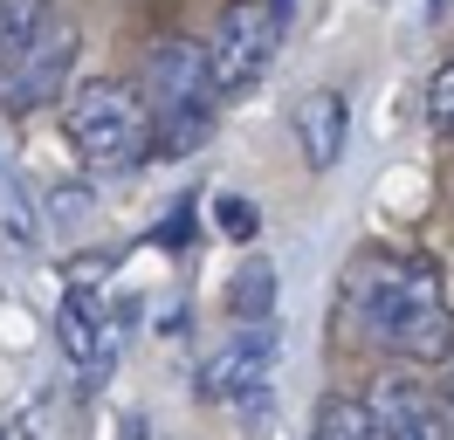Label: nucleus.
<instances>
[{
	"instance_id": "20e7f679",
	"label": "nucleus",
	"mask_w": 454,
	"mask_h": 440,
	"mask_svg": "<svg viewBox=\"0 0 454 440\" xmlns=\"http://www.w3.org/2000/svg\"><path fill=\"white\" fill-rule=\"evenodd\" d=\"M276 42H283V14L269 0H227L214 14V35H207V69H214V90L221 97H241L269 76L276 62Z\"/></svg>"
},
{
	"instance_id": "1a4fd4ad",
	"label": "nucleus",
	"mask_w": 454,
	"mask_h": 440,
	"mask_svg": "<svg viewBox=\"0 0 454 440\" xmlns=\"http://www.w3.org/2000/svg\"><path fill=\"white\" fill-rule=\"evenodd\" d=\"M296 145H303V165H317V172L338 165V152H344V97L338 90H317V97L296 104Z\"/></svg>"
},
{
	"instance_id": "ddd939ff",
	"label": "nucleus",
	"mask_w": 454,
	"mask_h": 440,
	"mask_svg": "<svg viewBox=\"0 0 454 440\" xmlns=\"http://www.w3.org/2000/svg\"><path fill=\"white\" fill-rule=\"evenodd\" d=\"M49 14H56V0H0V62L21 49Z\"/></svg>"
},
{
	"instance_id": "f257e3e1",
	"label": "nucleus",
	"mask_w": 454,
	"mask_h": 440,
	"mask_svg": "<svg viewBox=\"0 0 454 440\" xmlns=\"http://www.w3.org/2000/svg\"><path fill=\"white\" fill-rule=\"evenodd\" d=\"M344 302L379 351L406 365H448L454 358V310L441 296V275L420 255H365L344 275Z\"/></svg>"
},
{
	"instance_id": "423d86ee",
	"label": "nucleus",
	"mask_w": 454,
	"mask_h": 440,
	"mask_svg": "<svg viewBox=\"0 0 454 440\" xmlns=\"http://www.w3.org/2000/svg\"><path fill=\"white\" fill-rule=\"evenodd\" d=\"M276 351H283L276 317L234 324L221 344L207 351V365H200V392L221 399V406H262V392H269V379H276Z\"/></svg>"
},
{
	"instance_id": "9b49d317",
	"label": "nucleus",
	"mask_w": 454,
	"mask_h": 440,
	"mask_svg": "<svg viewBox=\"0 0 454 440\" xmlns=\"http://www.w3.org/2000/svg\"><path fill=\"white\" fill-rule=\"evenodd\" d=\"M227 310H234V324L276 317V262H241L234 282H227Z\"/></svg>"
},
{
	"instance_id": "f8f14e48",
	"label": "nucleus",
	"mask_w": 454,
	"mask_h": 440,
	"mask_svg": "<svg viewBox=\"0 0 454 440\" xmlns=\"http://www.w3.org/2000/svg\"><path fill=\"white\" fill-rule=\"evenodd\" d=\"M317 440H386L379 434V420H372V406L365 399H324L317 406Z\"/></svg>"
},
{
	"instance_id": "39448f33",
	"label": "nucleus",
	"mask_w": 454,
	"mask_h": 440,
	"mask_svg": "<svg viewBox=\"0 0 454 440\" xmlns=\"http://www.w3.org/2000/svg\"><path fill=\"white\" fill-rule=\"evenodd\" d=\"M76 55H83V35L69 14H49V21L35 28L21 49L0 62V104L14 110V117H28V110H49L69 90V69H76Z\"/></svg>"
},
{
	"instance_id": "2eb2a0df",
	"label": "nucleus",
	"mask_w": 454,
	"mask_h": 440,
	"mask_svg": "<svg viewBox=\"0 0 454 440\" xmlns=\"http://www.w3.org/2000/svg\"><path fill=\"white\" fill-rule=\"evenodd\" d=\"M214 220H221L234 241H248V234H255V207H248V200H214Z\"/></svg>"
},
{
	"instance_id": "dca6fc26",
	"label": "nucleus",
	"mask_w": 454,
	"mask_h": 440,
	"mask_svg": "<svg viewBox=\"0 0 454 440\" xmlns=\"http://www.w3.org/2000/svg\"><path fill=\"white\" fill-rule=\"evenodd\" d=\"M269 7H276V14H283V7H289V0H269Z\"/></svg>"
},
{
	"instance_id": "f03ea898",
	"label": "nucleus",
	"mask_w": 454,
	"mask_h": 440,
	"mask_svg": "<svg viewBox=\"0 0 454 440\" xmlns=\"http://www.w3.org/2000/svg\"><path fill=\"white\" fill-rule=\"evenodd\" d=\"M138 97L145 117H152V152L159 159H186L214 138V117H221V90H214V69H207V42L193 35H166L145 49L138 69Z\"/></svg>"
},
{
	"instance_id": "4468645a",
	"label": "nucleus",
	"mask_w": 454,
	"mask_h": 440,
	"mask_svg": "<svg viewBox=\"0 0 454 440\" xmlns=\"http://www.w3.org/2000/svg\"><path fill=\"white\" fill-rule=\"evenodd\" d=\"M427 117H434V131L454 138V62H441L434 82H427Z\"/></svg>"
},
{
	"instance_id": "7ed1b4c3",
	"label": "nucleus",
	"mask_w": 454,
	"mask_h": 440,
	"mask_svg": "<svg viewBox=\"0 0 454 440\" xmlns=\"http://www.w3.org/2000/svg\"><path fill=\"white\" fill-rule=\"evenodd\" d=\"M62 131H69V152L90 165V172H138L152 159V117H145V97L138 82L124 76H90L69 90L62 104Z\"/></svg>"
},
{
	"instance_id": "0eeeda50",
	"label": "nucleus",
	"mask_w": 454,
	"mask_h": 440,
	"mask_svg": "<svg viewBox=\"0 0 454 440\" xmlns=\"http://www.w3.org/2000/svg\"><path fill=\"white\" fill-rule=\"evenodd\" d=\"M365 406H372V420H379L386 440H454L448 399L427 379H413V372H379L372 392H365Z\"/></svg>"
},
{
	"instance_id": "9d476101",
	"label": "nucleus",
	"mask_w": 454,
	"mask_h": 440,
	"mask_svg": "<svg viewBox=\"0 0 454 440\" xmlns=\"http://www.w3.org/2000/svg\"><path fill=\"white\" fill-rule=\"evenodd\" d=\"M0 241L7 248H42V200L21 179V165L0 159Z\"/></svg>"
},
{
	"instance_id": "6e6552de",
	"label": "nucleus",
	"mask_w": 454,
	"mask_h": 440,
	"mask_svg": "<svg viewBox=\"0 0 454 440\" xmlns=\"http://www.w3.org/2000/svg\"><path fill=\"white\" fill-rule=\"evenodd\" d=\"M56 344L83 379L111 372V324H104V302L90 296V289H69V296L56 302Z\"/></svg>"
}]
</instances>
